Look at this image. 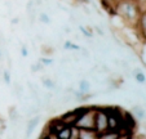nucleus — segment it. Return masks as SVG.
I'll list each match as a JSON object with an SVG mask.
<instances>
[{"label": "nucleus", "mask_w": 146, "mask_h": 139, "mask_svg": "<svg viewBox=\"0 0 146 139\" xmlns=\"http://www.w3.org/2000/svg\"><path fill=\"white\" fill-rule=\"evenodd\" d=\"M115 16L120 17L123 22L129 27H136L141 9L136 0H116L114 5Z\"/></svg>", "instance_id": "1"}, {"label": "nucleus", "mask_w": 146, "mask_h": 139, "mask_svg": "<svg viewBox=\"0 0 146 139\" xmlns=\"http://www.w3.org/2000/svg\"><path fill=\"white\" fill-rule=\"evenodd\" d=\"M94 112H96V106H88L84 113L80 115V117L76 120L74 126L78 129H93L94 130Z\"/></svg>", "instance_id": "2"}, {"label": "nucleus", "mask_w": 146, "mask_h": 139, "mask_svg": "<svg viewBox=\"0 0 146 139\" xmlns=\"http://www.w3.org/2000/svg\"><path fill=\"white\" fill-rule=\"evenodd\" d=\"M94 130L98 134L109 130L108 113H106L104 106H96V112H94Z\"/></svg>", "instance_id": "3"}, {"label": "nucleus", "mask_w": 146, "mask_h": 139, "mask_svg": "<svg viewBox=\"0 0 146 139\" xmlns=\"http://www.w3.org/2000/svg\"><path fill=\"white\" fill-rule=\"evenodd\" d=\"M65 126H66V124L61 120L60 116H58V117L52 119V120H50L49 123L47 124L44 131L47 134H49V135H56V134H57L62 128H65ZM67 126H69V125H67Z\"/></svg>", "instance_id": "4"}, {"label": "nucleus", "mask_w": 146, "mask_h": 139, "mask_svg": "<svg viewBox=\"0 0 146 139\" xmlns=\"http://www.w3.org/2000/svg\"><path fill=\"white\" fill-rule=\"evenodd\" d=\"M136 32L137 35L142 39L143 41H146V11H142L138 17V21L136 23Z\"/></svg>", "instance_id": "5"}, {"label": "nucleus", "mask_w": 146, "mask_h": 139, "mask_svg": "<svg viewBox=\"0 0 146 139\" xmlns=\"http://www.w3.org/2000/svg\"><path fill=\"white\" fill-rule=\"evenodd\" d=\"M8 119L12 121L13 125L17 126L22 121V113L18 111V108H17L16 106H11L8 108Z\"/></svg>", "instance_id": "6"}, {"label": "nucleus", "mask_w": 146, "mask_h": 139, "mask_svg": "<svg viewBox=\"0 0 146 139\" xmlns=\"http://www.w3.org/2000/svg\"><path fill=\"white\" fill-rule=\"evenodd\" d=\"M40 123V116L35 115L33 117L27 119V124H26V138H30V135L33 134V131L35 130V128Z\"/></svg>", "instance_id": "7"}, {"label": "nucleus", "mask_w": 146, "mask_h": 139, "mask_svg": "<svg viewBox=\"0 0 146 139\" xmlns=\"http://www.w3.org/2000/svg\"><path fill=\"white\" fill-rule=\"evenodd\" d=\"M41 84H43V86H45L48 90H52V92H54L56 89H57L58 86V82L56 79H53V77H49V76H43L41 77Z\"/></svg>", "instance_id": "8"}, {"label": "nucleus", "mask_w": 146, "mask_h": 139, "mask_svg": "<svg viewBox=\"0 0 146 139\" xmlns=\"http://www.w3.org/2000/svg\"><path fill=\"white\" fill-rule=\"evenodd\" d=\"M131 113L133 115V117H135L136 120H145L146 119V111L140 104H135V106L132 107V109H131Z\"/></svg>", "instance_id": "9"}, {"label": "nucleus", "mask_w": 146, "mask_h": 139, "mask_svg": "<svg viewBox=\"0 0 146 139\" xmlns=\"http://www.w3.org/2000/svg\"><path fill=\"white\" fill-rule=\"evenodd\" d=\"M80 139H98V133L93 129H82L80 130Z\"/></svg>", "instance_id": "10"}, {"label": "nucleus", "mask_w": 146, "mask_h": 139, "mask_svg": "<svg viewBox=\"0 0 146 139\" xmlns=\"http://www.w3.org/2000/svg\"><path fill=\"white\" fill-rule=\"evenodd\" d=\"M79 30H80V34H82L83 38H86V39H93L94 38V30H93V27H91V26L79 25Z\"/></svg>", "instance_id": "11"}, {"label": "nucleus", "mask_w": 146, "mask_h": 139, "mask_svg": "<svg viewBox=\"0 0 146 139\" xmlns=\"http://www.w3.org/2000/svg\"><path fill=\"white\" fill-rule=\"evenodd\" d=\"M132 75H133V79H135L138 84H145L146 82V75L141 71V68L136 67L135 70H132Z\"/></svg>", "instance_id": "12"}, {"label": "nucleus", "mask_w": 146, "mask_h": 139, "mask_svg": "<svg viewBox=\"0 0 146 139\" xmlns=\"http://www.w3.org/2000/svg\"><path fill=\"white\" fill-rule=\"evenodd\" d=\"M91 82L87 79H80L79 82H78V90L82 93H91Z\"/></svg>", "instance_id": "13"}, {"label": "nucleus", "mask_w": 146, "mask_h": 139, "mask_svg": "<svg viewBox=\"0 0 146 139\" xmlns=\"http://www.w3.org/2000/svg\"><path fill=\"white\" fill-rule=\"evenodd\" d=\"M119 131L115 130H106L104 133L98 134V139H118Z\"/></svg>", "instance_id": "14"}, {"label": "nucleus", "mask_w": 146, "mask_h": 139, "mask_svg": "<svg viewBox=\"0 0 146 139\" xmlns=\"http://www.w3.org/2000/svg\"><path fill=\"white\" fill-rule=\"evenodd\" d=\"M70 134H71V126H65V128H62L60 131H58L57 134H56V138L58 139H69L70 138Z\"/></svg>", "instance_id": "15"}, {"label": "nucleus", "mask_w": 146, "mask_h": 139, "mask_svg": "<svg viewBox=\"0 0 146 139\" xmlns=\"http://www.w3.org/2000/svg\"><path fill=\"white\" fill-rule=\"evenodd\" d=\"M12 90H13V93L16 94V97L18 99L22 98V96H23V86H22V84H19L18 81L12 82Z\"/></svg>", "instance_id": "16"}, {"label": "nucleus", "mask_w": 146, "mask_h": 139, "mask_svg": "<svg viewBox=\"0 0 146 139\" xmlns=\"http://www.w3.org/2000/svg\"><path fill=\"white\" fill-rule=\"evenodd\" d=\"M62 48H64L65 50H80L82 49V46L80 45H78L76 43H74V41H70V40H66V41H64V44H62Z\"/></svg>", "instance_id": "17"}, {"label": "nucleus", "mask_w": 146, "mask_h": 139, "mask_svg": "<svg viewBox=\"0 0 146 139\" xmlns=\"http://www.w3.org/2000/svg\"><path fill=\"white\" fill-rule=\"evenodd\" d=\"M38 19L41 22V23H44V25H49L50 23V17L48 16V13H45V12H39Z\"/></svg>", "instance_id": "18"}, {"label": "nucleus", "mask_w": 146, "mask_h": 139, "mask_svg": "<svg viewBox=\"0 0 146 139\" xmlns=\"http://www.w3.org/2000/svg\"><path fill=\"white\" fill-rule=\"evenodd\" d=\"M1 79H3V81L5 82L7 85H11L12 84V75H11V71L9 70H3L1 71Z\"/></svg>", "instance_id": "19"}, {"label": "nucleus", "mask_w": 146, "mask_h": 139, "mask_svg": "<svg viewBox=\"0 0 146 139\" xmlns=\"http://www.w3.org/2000/svg\"><path fill=\"white\" fill-rule=\"evenodd\" d=\"M44 68H45V66H43L40 62H36V63H33V65L30 66V70H31V72H34V74H38V72H43L44 71Z\"/></svg>", "instance_id": "20"}, {"label": "nucleus", "mask_w": 146, "mask_h": 139, "mask_svg": "<svg viewBox=\"0 0 146 139\" xmlns=\"http://www.w3.org/2000/svg\"><path fill=\"white\" fill-rule=\"evenodd\" d=\"M69 139H80V129H78L76 126H71V134Z\"/></svg>", "instance_id": "21"}, {"label": "nucleus", "mask_w": 146, "mask_h": 139, "mask_svg": "<svg viewBox=\"0 0 146 139\" xmlns=\"http://www.w3.org/2000/svg\"><path fill=\"white\" fill-rule=\"evenodd\" d=\"M39 62L43 66H52L53 65V58H49L47 55H43L41 58H39Z\"/></svg>", "instance_id": "22"}, {"label": "nucleus", "mask_w": 146, "mask_h": 139, "mask_svg": "<svg viewBox=\"0 0 146 139\" xmlns=\"http://www.w3.org/2000/svg\"><path fill=\"white\" fill-rule=\"evenodd\" d=\"M19 52H21L22 57H27L29 55V49H27V46H26L25 44H21V49H19Z\"/></svg>", "instance_id": "23"}, {"label": "nucleus", "mask_w": 146, "mask_h": 139, "mask_svg": "<svg viewBox=\"0 0 146 139\" xmlns=\"http://www.w3.org/2000/svg\"><path fill=\"white\" fill-rule=\"evenodd\" d=\"M12 25L13 26H17L19 23V22H21V18H19V17H14V18H12Z\"/></svg>", "instance_id": "24"}, {"label": "nucleus", "mask_w": 146, "mask_h": 139, "mask_svg": "<svg viewBox=\"0 0 146 139\" xmlns=\"http://www.w3.org/2000/svg\"><path fill=\"white\" fill-rule=\"evenodd\" d=\"M4 58H5V54H4V49L0 48V62H3Z\"/></svg>", "instance_id": "25"}, {"label": "nucleus", "mask_w": 146, "mask_h": 139, "mask_svg": "<svg viewBox=\"0 0 146 139\" xmlns=\"http://www.w3.org/2000/svg\"><path fill=\"white\" fill-rule=\"evenodd\" d=\"M50 139H58V138H56L54 135H50Z\"/></svg>", "instance_id": "26"}]
</instances>
